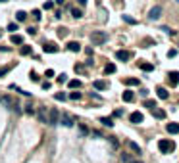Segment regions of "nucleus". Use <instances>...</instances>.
I'll list each match as a JSON object with an SVG mask.
<instances>
[{
	"label": "nucleus",
	"instance_id": "48",
	"mask_svg": "<svg viewBox=\"0 0 179 163\" xmlns=\"http://www.w3.org/2000/svg\"><path fill=\"white\" fill-rule=\"evenodd\" d=\"M75 71H79V73H83V71H85V65H75Z\"/></svg>",
	"mask_w": 179,
	"mask_h": 163
},
{
	"label": "nucleus",
	"instance_id": "34",
	"mask_svg": "<svg viewBox=\"0 0 179 163\" xmlns=\"http://www.w3.org/2000/svg\"><path fill=\"white\" fill-rule=\"evenodd\" d=\"M54 100H58V102L62 100V102H64V100H66V94H64V92H58V94H54Z\"/></svg>",
	"mask_w": 179,
	"mask_h": 163
},
{
	"label": "nucleus",
	"instance_id": "40",
	"mask_svg": "<svg viewBox=\"0 0 179 163\" xmlns=\"http://www.w3.org/2000/svg\"><path fill=\"white\" fill-rule=\"evenodd\" d=\"M162 31H164V33H168V35H175V31H173V29H170V27H162Z\"/></svg>",
	"mask_w": 179,
	"mask_h": 163
},
{
	"label": "nucleus",
	"instance_id": "19",
	"mask_svg": "<svg viewBox=\"0 0 179 163\" xmlns=\"http://www.w3.org/2000/svg\"><path fill=\"white\" fill-rule=\"evenodd\" d=\"M67 50H70V52H79V50H81V44L73 40V42H70V44H67Z\"/></svg>",
	"mask_w": 179,
	"mask_h": 163
},
{
	"label": "nucleus",
	"instance_id": "12",
	"mask_svg": "<svg viewBox=\"0 0 179 163\" xmlns=\"http://www.w3.org/2000/svg\"><path fill=\"white\" fill-rule=\"evenodd\" d=\"M60 121H62V125H64V127H71V125H73V119H71L67 113H62Z\"/></svg>",
	"mask_w": 179,
	"mask_h": 163
},
{
	"label": "nucleus",
	"instance_id": "11",
	"mask_svg": "<svg viewBox=\"0 0 179 163\" xmlns=\"http://www.w3.org/2000/svg\"><path fill=\"white\" fill-rule=\"evenodd\" d=\"M166 130H168L170 134H177V133H179V123H168V125H166Z\"/></svg>",
	"mask_w": 179,
	"mask_h": 163
},
{
	"label": "nucleus",
	"instance_id": "2",
	"mask_svg": "<svg viewBox=\"0 0 179 163\" xmlns=\"http://www.w3.org/2000/svg\"><path fill=\"white\" fill-rule=\"evenodd\" d=\"M0 102H2V104H4V106H6L8 109H12V111H21L19 104L15 102V100H14L12 96H8V94H6V96H2V98H0Z\"/></svg>",
	"mask_w": 179,
	"mask_h": 163
},
{
	"label": "nucleus",
	"instance_id": "30",
	"mask_svg": "<svg viewBox=\"0 0 179 163\" xmlns=\"http://www.w3.org/2000/svg\"><path fill=\"white\" fill-rule=\"evenodd\" d=\"M15 19H18V21H25V19H27V14H25V12H18V14H15Z\"/></svg>",
	"mask_w": 179,
	"mask_h": 163
},
{
	"label": "nucleus",
	"instance_id": "46",
	"mask_svg": "<svg viewBox=\"0 0 179 163\" xmlns=\"http://www.w3.org/2000/svg\"><path fill=\"white\" fill-rule=\"evenodd\" d=\"M27 33H29L31 36H35V35H37V29H35V27H29V29H27Z\"/></svg>",
	"mask_w": 179,
	"mask_h": 163
},
{
	"label": "nucleus",
	"instance_id": "6",
	"mask_svg": "<svg viewBox=\"0 0 179 163\" xmlns=\"http://www.w3.org/2000/svg\"><path fill=\"white\" fill-rule=\"evenodd\" d=\"M129 121L133 125H139V123H143V121H145V115L141 113V111H133V113L129 115Z\"/></svg>",
	"mask_w": 179,
	"mask_h": 163
},
{
	"label": "nucleus",
	"instance_id": "51",
	"mask_svg": "<svg viewBox=\"0 0 179 163\" xmlns=\"http://www.w3.org/2000/svg\"><path fill=\"white\" fill-rule=\"evenodd\" d=\"M0 50H4V52H8L10 48H8V46H0Z\"/></svg>",
	"mask_w": 179,
	"mask_h": 163
},
{
	"label": "nucleus",
	"instance_id": "35",
	"mask_svg": "<svg viewBox=\"0 0 179 163\" xmlns=\"http://www.w3.org/2000/svg\"><path fill=\"white\" fill-rule=\"evenodd\" d=\"M29 77H31V81H35V83H39V81H41V77L37 75L35 71H31V73H29Z\"/></svg>",
	"mask_w": 179,
	"mask_h": 163
},
{
	"label": "nucleus",
	"instance_id": "37",
	"mask_svg": "<svg viewBox=\"0 0 179 163\" xmlns=\"http://www.w3.org/2000/svg\"><path fill=\"white\" fill-rule=\"evenodd\" d=\"M43 8H44V10H52V8H54V2H50V0H48V2L43 4Z\"/></svg>",
	"mask_w": 179,
	"mask_h": 163
},
{
	"label": "nucleus",
	"instance_id": "38",
	"mask_svg": "<svg viewBox=\"0 0 179 163\" xmlns=\"http://www.w3.org/2000/svg\"><path fill=\"white\" fill-rule=\"evenodd\" d=\"M122 161H125V163H131L133 159H131V155H127V154H122Z\"/></svg>",
	"mask_w": 179,
	"mask_h": 163
},
{
	"label": "nucleus",
	"instance_id": "44",
	"mask_svg": "<svg viewBox=\"0 0 179 163\" xmlns=\"http://www.w3.org/2000/svg\"><path fill=\"white\" fill-rule=\"evenodd\" d=\"M175 56H177V50L175 48H171L170 52H168V58H175Z\"/></svg>",
	"mask_w": 179,
	"mask_h": 163
},
{
	"label": "nucleus",
	"instance_id": "31",
	"mask_svg": "<svg viewBox=\"0 0 179 163\" xmlns=\"http://www.w3.org/2000/svg\"><path fill=\"white\" fill-rule=\"evenodd\" d=\"M145 108L154 109V108H158V106H156V102H154V100H145Z\"/></svg>",
	"mask_w": 179,
	"mask_h": 163
},
{
	"label": "nucleus",
	"instance_id": "56",
	"mask_svg": "<svg viewBox=\"0 0 179 163\" xmlns=\"http://www.w3.org/2000/svg\"><path fill=\"white\" fill-rule=\"evenodd\" d=\"M175 2H179V0H175Z\"/></svg>",
	"mask_w": 179,
	"mask_h": 163
},
{
	"label": "nucleus",
	"instance_id": "9",
	"mask_svg": "<svg viewBox=\"0 0 179 163\" xmlns=\"http://www.w3.org/2000/svg\"><path fill=\"white\" fill-rule=\"evenodd\" d=\"M37 115H39V121H41V123H48V109H46V108H39Z\"/></svg>",
	"mask_w": 179,
	"mask_h": 163
},
{
	"label": "nucleus",
	"instance_id": "15",
	"mask_svg": "<svg viewBox=\"0 0 179 163\" xmlns=\"http://www.w3.org/2000/svg\"><path fill=\"white\" fill-rule=\"evenodd\" d=\"M93 86L96 88V90H106V88H108V83H106V81H94Z\"/></svg>",
	"mask_w": 179,
	"mask_h": 163
},
{
	"label": "nucleus",
	"instance_id": "5",
	"mask_svg": "<svg viewBox=\"0 0 179 163\" xmlns=\"http://www.w3.org/2000/svg\"><path fill=\"white\" fill-rule=\"evenodd\" d=\"M168 83H170V86H177L179 85V71H170L168 73Z\"/></svg>",
	"mask_w": 179,
	"mask_h": 163
},
{
	"label": "nucleus",
	"instance_id": "42",
	"mask_svg": "<svg viewBox=\"0 0 179 163\" xmlns=\"http://www.w3.org/2000/svg\"><path fill=\"white\" fill-rule=\"evenodd\" d=\"M110 142H112V146H114V148H118V146H119V142L116 140V136H110Z\"/></svg>",
	"mask_w": 179,
	"mask_h": 163
},
{
	"label": "nucleus",
	"instance_id": "43",
	"mask_svg": "<svg viewBox=\"0 0 179 163\" xmlns=\"http://www.w3.org/2000/svg\"><path fill=\"white\" fill-rule=\"evenodd\" d=\"M33 17L39 21V19H41V10H33Z\"/></svg>",
	"mask_w": 179,
	"mask_h": 163
},
{
	"label": "nucleus",
	"instance_id": "41",
	"mask_svg": "<svg viewBox=\"0 0 179 163\" xmlns=\"http://www.w3.org/2000/svg\"><path fill=\"white\" fill-rule=\"evenodd\" d=\"M79 130H81L83 134H89V129L85 127V125H81V123H79Z\"/></svg>",
	"mask_w": 179,
	"mask_h": 163
},
{
	"label": "nucleus",
	"instance_id": "21",
	"mask_svg": "<svg viewBox=\"0 0 179 163\" xmlns=\"http://www.w3.org/2000/svg\"><path fill=\"white\" fill-rule=\"evenodd\" d=\"M98 121H100L104 127H114V121H112V117H100Z\"/></svg>",
	"mask_w": 179,
	"mask_h": 163
},
{
	"label": "nucleus",
	"instance_id": "45",
	"mask_svg": "<svg viewBox=\"0 0 179 163\" xmlns=\"http://www.w3.org/2000/svg\"><path fill=\"white\" fill-rule=\"evenodd\" d=\"M114 117H123V109H116V111H114Z\"/></svg>",
	"mask_w": 179,
	"mask_h": 163
},
{
	"label": "nucleus",
	"instance_id": "49",
	"mask_svg": "<svg viewBox=\"0 0 179 163\" xmlns=\"http://www.w3.org/2000/svg\"><path fill=\"white\" fill-rule=\"evenodd\" d=\"M46 77H54V71H52V69H46Z\"/></svg>",
	"mask_w": 179,
	"mask_h": 163
},
{
	"label": "nucleus",
	"instance_id": "23",
	"mask_svg": "<svg viewBox=\"0 0 179 163\" xmlns=\"http://www.w3.org/2000/svg\"><path fill=\"white\" fill-rule=\"evenodd\" d=\"M122 17H123V21H125V23H129V25H137V19H135V17H131V15L123 14Z\"/></svg>",
	"mask_w": 179,
	"mask_h": 163
},
{
	"label": "nucleus",
	"instance_id": "29",
	"mask_svg": "<svg viewBox=\"0 0 179 163\" xmlns=\"http://www.w3.org/2000/svg\"><path fill=\"white\" fill-rule=\"evenodd\" d=\"M71 15L75 19H79V17H83V12H81V10H77V8H71Z\"/></svg>",
	"mask_w": 179,
	"mask_h": 163
},
{
	"label": "nucleus",
	"instance_id": "50",
	"mask_svg": "<svg viewBox=\"0 0 179 163\" xmlns=\"http://www.w3.org/2000/svg\"><path fill=\"white\" fill-rule=\"evenodd\" d=\"M87 2H89V0H79V4H81V6H85Z\"/></svg>",
	"mask_w": 179,
	"mask_h": 163
},
{
	"label": "nucleus",
	"instance_id": "36",
	"mask_svg": "<svg viewBox=\"0 0 179 163\" xmlns=\"http://www.w3.org/2000/svg\"><path fill=\"white\" fill-rule=\"evenodd\" d=\"M70 98L71 100H81V92H70Z\"/></svg>",
	"mask_w": 179,
	"mask_h": 163
},
{
	"label": "nucleus",
	"instance_id": "18",
	"mask_svg": "<svg viewBox=\"0 0 179 163\" xmlns=\"http://www.w3.org/2000/svg\"><path fill=\"white\" fill-rule=\"evenodd\" d=\"M122 98H123V102H133V100H135V94L131 92V90H125V92L122 94Z\"/></svg>",
	"mask_w": 179,
	"mask_h": 163
},
{
	"label": "nucleus",
	"instance_id": "47",
	"mask_svg": "<svg viewBox=\"0 0 179 163\" xmlns=\"http://www.w3.org/2000/svg\"><path fill=\"white\" fill-rule=\"evenodd\" d=\"M41 86H43L44 90H48V88H50V83H48V81H44V83H41Z\"/></svg>",
	"mask_w": 179,
	"mask_h": 163
},
{
	"label": "nucleus",
	"instance_id": "54",
	"mask_svg": "<svg viewBox=\"0 0 179 163\" xmlns=\"http://www.w3.org/2000/svg\"><path fill=\"white\" fill-rule=\"evenodd\" d=\"M0 2H8V0H0Z\"/></svg>",
	"mask_w": 179,
	"mask_h": 163
},
{
	"label": "nucleus",
	"instance_id": "1",
	"mask_svg": "<svg viewBox=\"0 0 179 163\" xmlns=\"http://www.w3.org/2000/svg\"><path fill=\"white\" fill-rule=\"evenodd\" d=\"M108 40V35L104 33V31H93L91 33V42L93 44H96V46H100V44H104Z\"/></svg>",
	"mask_w": 179,
	"mask_h": 163
},
{
	"label": "nucleus",
	"instance_id": "10",
	"mask_svg": "<svg viewBox=\"0 0 179 163\" xmlns=\"http://www.w3.org/2000/svg\"><path fill=\"white\" fill-rule=\"evenodd\" d=\"M160 15H162V6H154V8L148 12V17H150V19H158Z\"/></svg>",
	"mask_w": 179,
	"mask_h": 163
},
{
	"label": "nucleus",
	"instance_id": "25",
	"mask_svg": "<svg viewBox=\"0 0 179 163\" xmlns=\"http://www.w3.org/2000/svg\"><path fill=\"white\" fill-rule=\"evenodd\" d=\"M56 31H58V36H60V39H66V36H67V33H70V31H67L66 27H58Z\"/></svg>",
	"mask_w": 179,
	"mask_h": 163
},
{
	"label": "nucleus",
	"instance_id": "39",
	"mask_svg": "<svg viewBox=\"0 0 179 163\" xmlns=\"http://www.w3.org/2000/svg\"><path fill=\"white\" fill-rule=\"evenodd\" d=\"M8 31H12V33H15V31H18V23H10V25H8Z\"/></svg>",
	"mask_w": 179,
	"mask_h": 163
},
{
	"label": "nucleus",
	"instance_id": "20",
	"mask_svg": "<svg viewBox=\"0 0 179 163\" xmlns=\"http://www.w3.org/2000/svg\"><path fill=\"white\" fill-rule=\"evenodd\" d=\"M127 146H129V148H131V150H133V152H135V154H137V155H139V154H141V148H139V144H137V142H133V140H129V142H127Z\"/></svg>",
	"mask_w": 179,
	"mask_h": 163
},
{
	"label": "nucleus",
	"instance_id": "26",
	"mask_svg": "<svg viewBox=\"0 0 179 163\" xmlns=\"http://www.w3.org/2000/svg\"><path fill=\"white\" fill-rule=\"evenodd\" d=\"M12 67H14V65H4V67H0V79L6 75V73H10V71H12Z\"/></svg>",
	"mask_w": 179,
	"mask_h": 163
},
{
	"label": "nucleus",
	"instance_id": "14",
	"mask_svg": "<svg viewBox=\"0 0 179 163\" xmlns=\"http://www.w3.org/2000/svg\"><path fill=\"white\" fill-rule=\"evenodd\" d=\"M156 94H158V98H160V100H168V96H170L164 86H158V88H156Z\"/></svg>",
	"mask_w": 179,
	"mask_h": 163
},
{
	"label": "nucleus",
	"instance_id": "53",
	"mask_svg": "<svg viewBox=\"0 0 179 163\" xmlns=\"http://www.w3.org/2000/svg\"><path fill=\"white\" fill-rule=\"evenodd\" d=\"M131 163H141V161H131Z\"/></svg>",
	"mask_w": 179,
	"mask_h": 163
},
{
	"label": "nucleus",
	"instance_id": "55",
	"mask_svg": "<svg viewBox=\"0 0 179 163\" xmlns=\"http://www.w3.org/2000/svg\"><path fill=\"white\" fill-rule=\"evenodd\" d=\"M0 36H2V31H0Z\"/></svg>",
	"mask_w": 179,
	"mask_h": 163
},
{
	"label": "nucleus",
	"instance_id": "17",
	"mask_svg": "<svg viewBox=\"0 0 179 163\" xmlns=\"http://www.w3.org/2000/svg\"><path fill=\"white\" fill-rule=\"evenodd\" d=\"M139 67L143 71H152V69H154V64H148V61H139Z\"/></svg>",
	"mask_w": 179,
	"mask_h": 163
},
{
	"label": "nucleus",
	"instance_id": "52",
	"mask_svg": "<svg viewBox=\"0 0 179 163\" xmlns=\"http://www.w3.org/2000/svg\"><path fill=\"white\" fill-rule=\"evenodd\" d=\"M66 2V0H56V4H64Z\"/></svg>",
	"mask_w": 179,
	"mask_h": 163
},
{
	"label": "nucleus",
	"instance_id": "4",
	"mask_svg": "<svg viewBox=\"0 0 179 163\" xmlns=\"http://www.w3.org/2000/svg\"><path fill=\"white\" fill-rule=\"evenodd\" d=\"M60 123V111L56 108H50L48 109V125H58Z\"/></svg>",
	"mask_w": 179,
	"mask_h": 163
},
{
	"label": "nucleus",
	"instance_id": "24",
	"mask_svg": "<svg viewBox=\"0 0 179 163\" xmlns=\"http://www.w3.org/2000/svg\"><path fill=\"white\" fill-rule=\"evenodd\" d=\"M104 73H106V75H112V73H116V65H114V64H106V67H104Z\"/></svg>",
	"mask_w": 179,
	"mask_h": 163
},
{
	"label": "nucleus",
	"instance_id": "13",
	"mask_svg": "<svg viewBox=\"0 0 179 163\" xmlns=\"http://www.w3.org/2000/svg\"><path fill=\"white\" fill-rule=\"evenodd\" d=\"M123 85L125 86H137L139 85V79L137 77H127V79H123Z\"/></svg>",
	"mask_w": 179,
	"mask_h": 163
},
{
	"label": "nucleus",
	"instance_id": "3",
	"mask_svg": "<svg viewBox=\"0 0 179 163\" xmlns=\"http://www.w3.org/2000/svg\"><path fill=\"white\" fill-rule=\"evenodd\" d=\"M158 150H160L162 152V154H170V152H173V150H175V142H173V140H160V142H158Z\"/></svg>",
	"mask_w": 179,
	"mask_h": 163
},
{
	"label": "nucleus",
	"instance_id": "22",
	"mask_svg": "<svg viewBox=\"0 0 179 163\" xmlns=\"http://www.w3.org/2000/svg\"><path fill=\"white\" fill-rule=\"evenodd\" d=\"M12 44H23V36L21 35H12Z\"/></svg>",
	"mask_w": 179,
	"mask_h": 163
},
{
	"label": "nucleus",
	"instance_id": "27",
	"mask_svg": "<svg viewBox=\"0 0 179 163\" xmlns=\"http://www.w3.org/2000/svg\"><path fill=\"white\" fill-rule=\"evenodd\" d=\"M67 85H70V88H81V81L73 79V81H67Z\"/></svg>",
	"mask_w": 179,
	"mask_h": 163
},
{
	"label": "nucleus",
	"instance_id": "33",
	"mask_svg": "<svg viewBox=\"0 0 179 163\" xmlns=\"http://www.w3.org/2000/svg\"><path fill=\"white\" fill-rule=\"evenodd\" d=\"M23 111L27 113V115H33V113H35V109H33V106H31V104H27V106H25V109H23Z\"/></svg>",
	"mask_w": 179,
	"mask_h": 163
},
{
	"label": "nucleus",
	"instance_id": "8",
	"mask_svg": "<svg viewBox=\"0 0 179 163\" xmlns=\"http://www.w3.org/2000/svg\"><path fill=\"white\" fill-rule=\"evenodd\" d=\"M116 58H118L119 61H129V60H131V52H127V50H118V52H116Z\"/></svg>",
	"mask_w": 179,
	"mask_h": 163
},
{
	"label": "nucleus",
	"instance_id": "7",
	"mask_svg": "<svg viewBox=\"0 0 179 163\" xmlns=\"http://www.w3.org/2000/svg\"><path fill=\"white\" fill-rule=\"evenodd\" d=\"M58 50H60V48H58L54 42H44L43 44V52H44V54H56Z\"/></svg>",
	"mask_w": 179,
	"mask_h": 163
},
{
	"label": "nucleus",
	"instance_id": "16",
	"mask_svg": "<svg viewBox=\"0 0 179 163\" xmlns=\"http://www.w3.org/2000/svg\"><path fill=\"white\" fill-rule=\"evenodd\" d=\"M152 115H154L156 119H166V111H164V109H160V108L152 109Z\"/></svg>",
	"mask_w": 179,
	"mask_h": 163
},
{
	"label": "nucleus",
	"instance_id": "32",
	"mask_svg": "<svg viewBox=\"0 0 179 163\" xmlns=\"http://www.w3.org/2000/svg\"><path fill=\"white\" fill-rule=\"evenodd\" d=\"M56 81L60 83V85H62V83H67V75H66V73H62V75H58Z\"/></svg>",
	"mask_w": 179,
	"mask_h": 163
},
{
	"label": "nucleus",
	"instance_id": "28",
	"mask_svg": "<svg viewBox=\"0 0 179 163\" xmlns=\"http://www.w3.org/2000/svg\"><path fill=\"white\" fill-rule=\"evenodd\" d=\"M19 52H21V56H29L31 54V52H33V48H31V46H21V50H19Z\"/></svg>",
	"mask_w": 179,
	"mask_h": 163
}]
</instances>
